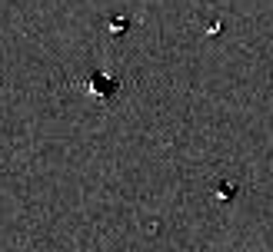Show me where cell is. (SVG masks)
Returning <instances> with one entry per match:
<instances>
[{"mask_svg":"<svg viewBox=\"0 0 273 252\" xmlns=\"http://www.w3.org/2000/svg\"><path fill=\"white\" fill-rule=\"evenodd\" d=\"M83 87H87L90 96H97L100 103H107L113 93H120L123 80L120 77H110V73H104V70H90L87 77H83Z\"/></svg>","mask_w":273,"mask_h":252,"instance_id":"obj_1","label":"cell"},{"mask_svg":"<svg viewBox=\"0 0 273 252\" xmlns=\"http://www.w3.org/2000/svg\"><path fill=\"white\" fill-rule=\"evenodd\" d=\"M123 30H127V20H120V17H117V20L110 24V33H123Z\"/></svg>","mask_w":273,"mask_h":252,"instance_id":"obj_2","label":"cell"}]
</instances>
